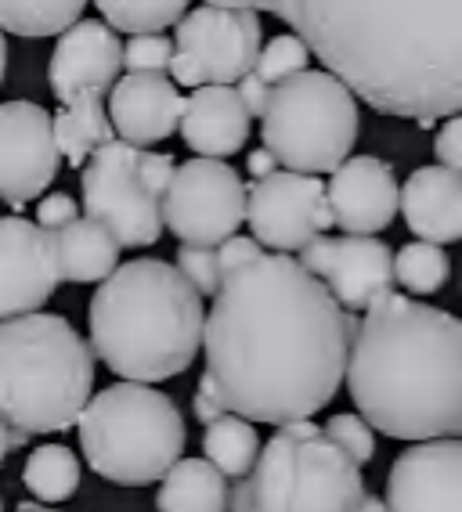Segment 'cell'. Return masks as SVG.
<instances>
[{
    "label": "cell",
    "instance_id": "1",
    "mask_svg": "<svg viewBox=\"0 0 462 512\" xmlns=\"http://www.w3.org/2000/svg\"><path fill=\"white\" fill-rule=\"evenodd\" d=\"M354 314L289 253H260L213 293L203 321L206 379L231 415L250 422L311 419L347 372Z\"/></svg>",
    "mask_w": 462,
    "mask_h": 512
},
{
    "label": "cell",
    "instance_id": "2",
    "mask_svg": "<svg viewBox=\"0 0 462 512\" xmlns=\"http://www.w3.org/2000/svg\"><path fill=\"white\" fill-rule=\"evenodd\" d=\"M325 73L383 116L462 109V0H271Z\"/></svg>",
    "mask_w": 462,
    "mask_h": 512
},
{
    "label": "cell",
    "instance_id": "3",
    "mask_svg": "<svg viewBox=\"0 0 462 512\" xmlns=\"http://www.w3.org/2000/svg\"><path fill=\"white\" fill-rule=\"evenodd\" d=\"M347 390L372 430L394 440L462 433V325L452 311L379 296L365 307L347 350Z\"/></svg>",
    "mask_w": 462,
    "mask_h": 512
},
{
    "label": "cell",
    "instance_id": "4",
    "mask_svg": "<svg viewBox=\"0 0 462 512\" xmlns=\"http://www.w3.org/2000/svg\"><path fill=\"white\" fill-rule=\"evenodd\" d=\"M203 296L167 260L116 264L91 300V350L127 383H163L203 350Z\"/></svg>",
    "mask_w": 462,
    "mask_h": 512
},
{
    "label": "cell",
    "instance_id": "5",
    "mask_svg": "<svg viewBox=\"0 0 462 512\" xmlns=\"http://www.w3.org/2000/svg\"><path fill=\"white\" fill-rule=\"evenodd\" d=\"M94 390V350L62 314L0 318V419L15 433H65Z\"/></svg>",
    "mask_w": 462,
    "mask_h": 512
},
{
    "label": "cell",
    "instance_id": "6",
    "mask_svg": "<svg viewBox=\"0 0 462 512\" xmlns=\"http://www.w3.org/2000/svg\"><path fill=\"white\" fill-rule=\"evenodd\" d=\"M361 466L311 419L282 422L246 476L228 484V512H354Z\"/></svg>",
    "mask_w": 462,
    "mask_h": 512
},
{
    "label": "cell",
    "instance_id": "7",
    "mask_svg": "<svg viewBox=\"0 0 462 512\" xmlns=\"http://www.w3.org/2000/svg\"><path fill=\"white\" fill-rule=\"evenodd\" d=\"M87 466L123 487L159 484L185 455V415L163 390L145 383H112L76 415Z\"/></svg>",
    "mask_w": 462,
    "mask_h": 512
},
{
    "label": "cell",
    "instance_id": "8",
    "mask_svg": "<svg viewBox=\"0 0 462 512\" xmlns=\"http://www.w3.org/2000/svg\"><path fill=\"white\" fill-rule=\"evenodd\" d=\"M358 98L325 69H300L271 83L260 116L264 148L296 174H333L358 141Z\"/></svg>",
    "mask_w": 462,
    "mask_h": 512
},
{
    "label": "cell",
    "instance_id": "9",
    "mask_svg": "<svg viewBox=\"0 0 462 512\" xmlns=\"http://www.w3.org/2000/svg\"><path fill=\"white\" fill-rule=\"evenodd\" d=\"M174 55L167 76L177 87H203V83H239L253 73L260 55V19L257 11L203 8L185 11L174 22Z\"/></svg>",
    "mask_w": 462,
    "mask_h": 512
},
{
    "label": "cell",
    "instance_id": "10",
    "mask_svg": "<svg viewBox=\"0 0 462 512\" xmlns=\"http://www.w3.org/2000/svg\"><path fill=\"white\" fill-rule=\"evenodd\" d=\"M84 210L109 231L120 249H145L163 238V210L159 199L138 181V148L127 141H109L94 148L80 174Z\"/></svg>",
    "mask_w": 462,
    "mask_h": 512
},
{
    "label": "cell",
    "instance_id": "11",
    "mask_svg": "<svg viewBox=\"0 0 462 512\" xmlns=\"http://www.w3.org/2000/svg\"><path fill=\"white\" fill-rule=\"evenodd\" d=\"M159 210L163 228L174 231L185 246H217L246 220V184L224 159L195 156L174 166Z\"/></svg>",
    "mask_w": 462,
    "mask_h": 512
},
{
    "label": "cell",
    "instance_id": "12",
    "mask_svg": "<svg viewBox=\"0 0 462 512\" xmlns=\"http://www.w3.org/2000/svg\"><path fill=\"white\" fill-rule=\"evenodd\" d=\"M246 224L260 246L275 253H296L315 235L333 228L325 181L315 174L275 170L246 188Z\"/></svg>",
    "mask_w": 462,
    "mask_h": 512
},
{
    "label": "cell",
    "instance_id": "13",
    "mask_svg": "<svg viewBox=\"0 0 462 512\" xmlns=\"http://www.w3.org/2000/svg\"><path fill=\"white\" fill-rule=\"evenodd\" d=\"M296 253V264L322 278L343 311H365L394 293V249L376 235H315Z\"/></svg>",
    "mask_w": 462,
    "mask_h": 512
},
{
    "label": "cell",
    "instance_id": "14",
    "mask_svg": "<svg viewBox=\"0 0 462 512\" xmlns=\"http://www.w3.org/2000/svg\"><path fill=\"white\" fill-rule=\"evenodd\" d=\"M62 156L55 148L51 112L37 101L15 98L0 105V199L11 210L29 206V199L55 184Z\"/></svg>",
    "mask_w": 462,
    "mask_h": 512
},
{
    "label": "cell",
    "instance_id": "15",
    "mask_svg": "<svg viewBox=\"0 0 462 512\" xmlns=\"http://www.w3.org/2000/svg\"><path fill=\"white\" fill-rule=\"evenodd\" d=\"M387 512H462V440H416L387 476Z\"/></svg>",
    "mask_w": 462,
    "mask_h": 512
},
{
    "label": "cell",
    "instance_id": "16",
    "mask_svg": "<svg viewBox=\"0 0 462 512\" xmlns=\"http://www.w3.org/2000/svg\"><path fill=\"white\" fill-rule=\"evenodd\" d=\"M58 282L51 231L26 217H0V318L40 311Z\"/></svg>",
    "mask_w": 462,
    "mask_h": 512
},
{
    "label": "cell",
    "instance_id": "17",
    "mask_svg": "<svg viewBox=\"0 0 462 512\" xmlns=\"http://www.w3.org/2000/svg\"><path fill=\"white\" fill-rule=\"evenodd\" d=\"M123 44L120 33L98 19H76L69 29L58 33V44L47 62V83L62 105L80 94L105 98L109 87L120 80Z\"/></svg>",
    "mask_w": 462,
    "mask_h": 512
},
{
    "label": "cell",
    "instance_id": "18",
    "mask_svg": "<svg viewBox=\"0 0 462 512\" xmlns=\"http://www.w3.org/2000/svg\"><path fill=\"white\" fill-rule=\"evenodd\" d=\"M398 177L376 156H347L325 184L333 228L343 235H379L398 217Z\"/></svg>",
    "mask_w": 462,
    "mask_h": 512
},
{
    "label": "cell",
    "instance_id": "19",
    "mask_svg": "<svg viewBox=\"0 0 462 512\" xmlns=\"http://www.w3.org/2000/svg\"><path fill=\"white\" fill-rule=\"evenodd\" d=\"M181 91L167 73H127L109 87V123L116 141L148 148L167 141L181 119Z\"/></svg>",
    "mask_w": 462,
    "mask_h": 512
},
{
    "label": "cell",
    "instance_id": "20",
    "mask_svg": "<svg viewBox=\"0 0 462 512\" xmlns=\"http://www.w3.org/2000/svg\"><path fill=\"white\" fill-rule=\"evenodd\" d=\"M177 130L185 145L203 159H228L250 141V116L228 83H203L181 105Z\"/></svg>",
    "mask_w": 462,
    "mask_h": 512
},
{
    "label": "cell",
    "instance_id": "21",
    "mask_svg": "<svg viewBox=\"0 0 462 512\" xmlns=\"http://www.w3.org/2000/svg\"><path fill=\"white\" fill-rule=\"evenodd\" d=\"M398 210L419 242L452 246L462 238V174L448 166H419L398 188Z\"/></svg>",
    "mask_w": 462,
    "mask_h": 512
},
{
    "label": "cell",
    "instance_id": "22",
    "mask_svg": "<svg viewBox=\"0 0 462 512\" xmlns=\"http://www.w3.org/2000/svg\"><path fill=\"white\" fill-rule=\"evenodd\" d=\"M51 246H55L58 275H62V282L73 285L105 282L120 264V242L91 217H76L55 228Z\"/></svg>",
    "mask_w": 462,
    "mask_h": 512
},
{
    "label": "cell",
    "instance_id": "23",
    "mask_svg": "<svg viewBox=\"0 0 462 512\" xmlns=\"http://www.w3.org/2000/svg\"><path fill=\"white\" fill-rule=\"evenodd\" d=\"M159 484V512H228V476L206 458H177Z\"/></svg>",
    "mask_w": 462,
    "mask_h": 512
},
{
    "label": "cell",
    "instance_id": "24",
    "mask_svg": "<svg viewBox=\"0 0 462 512\" xmlns=\"http://www.w3.org/2000/svg\"><path fill=\"white\" fill-rule=\"evenodd\" d=\"M51 130H55L58 156L69 166H84L94 148L116 141L109 112H105L98 94H80L69 105H62V112L51 116Z\"/></svg>",
    "mask_w": 462,
    "mask_h": 512
},
{
    "label": "cell",
    "instance_id": "25",
    "mask_svg": "<svg viewBox=\"0 0 462 512\" xmlns=\"http://www.w3.org/2000/svg\"><path fill=\"white\" fill-rule=\"evenodd\" d=\"M80 458L73 455V448L65 444H40L29 451L26 469H22V484L29 487V494L40 505H62L69 502L80 487Z\"/></svg>",
    "mask_w": 462,
    "mask_h": 512
},
{
    "label": "cell",
    "instance_id": "26",
    "mask_svg": "<svg viewBox=\"0 0 462 512\" xmlns=\"http://www.w3.org/2000/svg\"><path fill=\"white\" fill-rule=\"evenodd\" d=\"M257 451H260V437L250 419L224 412L221 419L206 422V433H203L206 462L213 469H221L224 476H231V480L250 473L253 462H257Z\"/></svg>",
    "mask_w": 462,
    "mask_h": 512
},
{
    "label": "cell",
    "instance_id": "27",
    "mask_svg": "<svg viewBox=\"0 0 462 512\" xmlns=\"http://www.w3.org/2000/svg\"><path fill=\"white\" fill-rule=\"evenodd\" d=\"M87 0H0V33L26 40L58 37L84 15Z\"/></svg>",
    "mask_w": 462,
    "mask_h": 512
},
{
    "label": "cell",
    "instance_id": "28",
    "mask_svg": "<svg viewBox=\"0 0 462 512\" xmlns=\"http://www.w3.org/2000/svg\"><path fill=\"white\" fill-rule=\"evenodd\" d=\"M116 33H163L188 11V0H94Z\"/></svg>",
    "mask_w": 462,
    "mask_h": 512
},
{
    "label": "cell",
    "instance_id": "29",
    "mask_svg": "<svg viewBox=\"0 0 462 512\" xmlns=\"http://www.w3.org/2000/svg\"><path fill=\"white\" fill-rule=\"evenodd\" d=\"M448 278H452V260L434 242H408L394 253V282L405 285L408 293H441Z\"/></svg>",
    "mask_w": 462,
    "mask_h": 512
},
{
    "label": "cell",
    "instance_id": "30",
    "mask_svg": "<svg viewBox=\"0 0 462 512\" xmlns=\"http://www.w3.org/2000/svg\"><path fill=\"white\" fill-rule=\"evenodd\" d=\"M307 62H311V51L304 47V40L293 37V33H282V37L268 40V44L260 47L257 62H253V73L271 87V83L307 69Z\"/></svg>",
    "mask_w": 462,
    "mask_h": 512
},
{
    "label": "cell",
    "instance_id": "31",
    "mask_svg": "<svg viewBox=\"0 0 462 512\" xmlns=\"http://www.w3.org/2000/svg\"><path fill=\"white\" fill-rule=\"evenodd\" d=\"M325 437L333 440L336 448L343 451V455L351 458L354 466H365V462H372L376 458V430H372L369 422L361 419V415H333V419L322 426Z\"/></svg>",
    "mask_w": 462,
    "mask_h": 512
},
{
    "label": "cell",
    "instance_id": "32",
    "mask_svg": "<svg viewBox=\"0 0 462 512\" xmlns=\"http://www.w3.org/2000/svg\"><path fill=\"white\" fill-rule=\"evenodd\" d=\"M177 275L185 278L199 296H213L221 289V271H217V253L213 246H185L174 253Z\"/></svg>",
    "mask_w": 462,
    "mask_h": 512
},
{
    "label": "cell",
    "instance_id": "33",
    "mask_svg": "<svg viewBox=\"0 0 462 512\" xmlns=\"http://www.w3.org/2000/svg\"><path fill=\"white\" fill-rule=\"evenodd\" d=\"M174 44L163 33H134L123 44V69L127 73H167Z\"/></svg>",
    "mask_w": 462,
    "mask_h": 512
},
{
    "label": "cell",
    "instance_id": "34",
    "mask_svg": "<svg viewBox=\"0 0 462 512\" xmlns=\"http://www.w3.org/2000/svg\"><path fill=\"white\" fill-rule=\"evenodd\" d=\"M174 166V156H167V152L138 148V181L145 184V192L152 199H163V192L170 188V177H174Z\"/></svg>",
    "mask_w": 462,
    "mask_h": 512
},
{
    "label": "cell",
    "instance_id": "35",
    "mask_svg": "<svg viewBox=\"0 0 462 512\" xmlns=\"http://www.w3.org/2000/svg\"><path fill=\"white\" fill-rule=\"evenodd\" d=\"M213 253H217V271H221V282H224L235 267L257 260L264 249H260V242H257V238H250V235H228L224 242H217V246H213Z\"/></svg>",
    "mask_w": 462,
    "mask_h": 512
},
{
    "label": "cell",
    "instance_id": "36",
    "mask_svg": "<svg viewBox=\"0 0 462 512\" xmlns=\"http://www.w3.org/2000/svg\"><path fill=\"white\" fill-rule=\"evenodd\" d=\"M80 217V206H76L73 195H65V192H51L40 199L37 206V220L33 224H40L44 231H55L62 228V224H69V220Z\"/></svg>",
    "mask_w": 462,
    "mask_h": 512
},
{
    "label": "cell",
    "instance_id": "37",
    "mask_svg": "<svg viewBox=\"0 0 462 512\" xmlns=\"http://www.w3.org/2000/svg\"><path fill=\"white\" fill-rule=\"evenodd\" d=\"M434 148H437L441 166H448V170H462V119L459 116H448V123H444L441 134H437Z\"/></svg>",
    "mask_w": 462,
    "mask_h": 512
},
{
    "label": "cell",
    "instance_id": "38",
    "mask_svg": "<svg viewBox=\"0 0 462 512\" xmlns=\"http://www.w3.org/2000/svg\"><path fill=\"white\" fill-rule=\"evenodd\" d=\"M235 94H239V101H242V109H246V116H264V105H268V94H271V87L264 80H260L257 73H246L239 83H235Z\"/></svg>",
    "mask_w": 462,
    "mask_h": 512
},
{
    "label": "cell",
    "instance_id": "39",
    "mask_svg": "<svg viewBox=\"0 0 462 512\" xmlns=\"http://www.w3.org/2000/svg\"><path fill=\"white\" fill-rule=\"evenodd\" d=\"M192 408H195V419L203 422H213V419H221L224 412H228V408H224V401H221V394H217V390H213V383L210 379H199V386H195V401H192Z\"/></svg>",
    "mask_w": 462,
    "mask_h": 512
},
{
    "label": "cell",
    "instance_id": "40",
    "mask_svg": "<svg viewBox=\"0 0 462 512\" xmlns=\"http://www.w3.org/2000/svg\"><path fill=\"white\" fill-rule=\"evenodd\" d=\"M275 170H278V163H275V156H271L268 148H260V152H250V174H253V181L275 174Z\"/></svg>",
    "mask_w": 462,
    "mask_h": 512
},
{
    "label": "cell",
    "instance_id": "41",
    "mask_svg": "<svg viewBox=\"0 0 462 512\" xmlns=\"http://www.w3.org/2000/svg\"><path fill=\"white\" fill-rule=\"evenodd\" d=\"M210 8H235V11H268L271 0H206Z\"/></svg>",
    "mask_w": 462,
    "mask_h": 512
},
{
    "label": "cell",
    "instance_id": "42",
    "mask_svg": "<svg viewBox=\"0 0 462 512\" xmlns=\"http://www.w3.org/2000/svg\"><path fill=\"white\" fill-rule=\"evenodd\" d=\"M11 448H15V444H11V426L4 419H0V466L8 462V451Z\"/></svg>",
    "mask_w": 462,
    "mask_h": 512
},
{
    "label": "cell",
    "instance_id": "43",
    "mask_svg": "<svg viewBox=\"0 0 462 512\" xmlns=\"http://www.w3.org/2000/svg\"><path fill=\"white\" fill-rule=\"evenodd\" d=\"M354 512H387V505L379 502V498H372V494H361V502L354 505Z\"/></svg>",
    "mask_w": 462,
    "mask_h": 512
},
{
    "label": "cell",
    "instance_id": "44",
    "mask_svg": "<svg viewBox=\"0 0 462 512\" xmlns=\"http://www.w3.org/2000/svg\"><path fill=\"white\" fill-rule=\"evenodd\" d=\"M4 76H8V40L0 33V83H4Z\"/></svg>",
    "mask_w": 462,
    "mask_h": 512
},
{
    "label": "cell",
    "instance_id": "45",
    "mask_svg": "<svg viewBox=\"0 0 462 512\" xmlns=\"http://www.w3.org/2000/svg\"><path fill=\"white\" fill-rule=\"evenodd\" d=\"M15 512H62V509H51V505H40V502H22Z\"/></svg>",
    "mask_w": 462,
    "mask_h": 512
},
{
    "label": "cell",
    "instance_id": "46",
    "mask_svg": "<svg viewBox=\"0 0 462 512\" xmlns=\"http://www.w3.org/2000/svg\"><path fill=\"white\" fill-rule=\"evenodd\" d=\"M0 512H4V498H0Z\"/></svg>",
    "mask_w": 462,
    "mask_h": 512
}]
</instances>
